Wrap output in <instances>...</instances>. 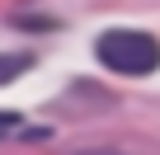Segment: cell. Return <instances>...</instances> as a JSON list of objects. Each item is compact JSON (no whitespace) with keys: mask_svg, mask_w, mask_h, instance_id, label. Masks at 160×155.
I'll use <instances>...</instances> for the list:
<instances>
[{"mask_svg":"<svg viewBox=\"0 0 160 155\" xmlns=\"http://www.w3.org/2000/svg\"><path fill=\"white\" fill-rule=\"evenodd\" d=\"M14 127H19V118H14V113H0V141H5Z\"/></svg>","mask_w":160,"mask_h":155,"instance_id":"4","label":"cell"},{"mask_svg":"<svg viewBox=\"0 0 160 155\" xmlns=\"http://www.w3.org/2000/svg\"><path fill=\"white\" fill-rule=\"evenodd\" d=\"M33 66V56L28 52H10V56H0V85H10V80H19V75Z\"/></svg>","mask_w":160,"mask_h":155,"instance_id":"2","label":"cell"},{"mask_svg":"<svg viewBox=\"0 0 160 155\" xmlns=\"http://www.w3.org/2000/svg\"><path fill=\"white\" fill-rule=\"evenodd\" d=\"M80 155H122V150H80Z\"/></svg>","mask_w":160,"mask_h":155,"instance_id":"5","label":"cell"},{"mask_svg":"<svg viewBox=\"0 0 160 155\" xmlns=\"http://www.w3.org/2000/svg\"><path fill=\"white\" fill-rule=\"evenodd\" d=\"M94 61L113 75H151L160 70V38L146 28H104L94 38Z\"/></svg>","mask_w":160,"mask_h":155,"instance_id":"1","label":"cell"},{"mask_svg":"<svg viewBox=\"0 0 160 155\" xmlns=\"http://www.w3.org/2000/svg\"><path fill=\"white\" fill-rule=\"evenodd\" d=\"M14 28H24V33H52L57 19H47V14H14Z\"/></svg>","mask_w":160,"mask_h":155,"instance_id":"3","label":"cell"}]
</instances>
